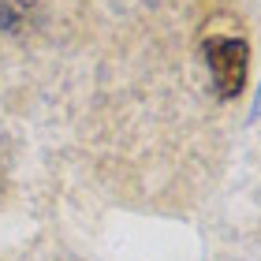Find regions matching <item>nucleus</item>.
Segmentation results:
<instances>
[{"mask_svg": "<svg viewBox=\"0 0 261 261\" xmlns=\"http://www.w3.org/2000/svg\"><path fill=\"white\" fill-rule=\"evenodd\" d=\"M205 60H209L213 86H217L220 97H239L246 82V67H250V45L243 38H209Z\"/></svg>", "mask_w": 261, "mask_h": 261, "instance_id": "obj_1", "label": "nucleus"}, {"mask_svg": "<svg viewBox=\"0 0 261 261\" xmlns=\"http://www.w3.org/2000/svg\"><path fill=\"white\" fill-rule=\"evenodd\" d=\"M38 8H41V0H0V30H8V34L22 30L38 15Z\"/></svg>", "mask_w": 261, "mask_h": 261, "instance_id": "obj_2", "label": "nucleus"}]
</instances>
